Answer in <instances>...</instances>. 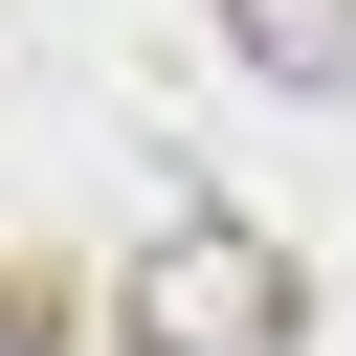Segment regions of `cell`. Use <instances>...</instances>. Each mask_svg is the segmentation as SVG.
Returning a JSON list of instances; mask_svg holds the SVG:
<instances>
[{"label": "cell", "instance_id": "obj_2", "mask_svg": "<svg viewBox=\"0 0 356 356\" xmlns=\"http://www.w3.org/2000/svg\"><path fill=\"white\" fill-rule=\"evenodd\" d=\"M222 44L267 89H356V0H222Z\"/></svg>", "mask_w": 356, "mask_h": 356}, {"label": "cell", "instance_id": "obj_1", "mask_svg": "<svg viewBox=\"0 0 356 356\" xmlns=\"http://www.w3.org/2000/svg\"><path fill=\"white\" fill-rule=\"evenodd\" d=\"M134 356H289V267L245 222H156L134 245Z\"/></svg>", "mask_w": 356, "mask_h": 356}, {"label": "cell", "instance_id": "obj_3", "mask_svg": "<svg viewBox=\"0 0 356 356\" xmlns=\"http://www.w3.org/2000/svg\"><path fill=\"white\" fill-rule=\"evenodd\" d=\"M0 356H44V312H22V289H0Z\"/></svg>", "mask_w": 356, "mask_h": 356}]
</instances>
